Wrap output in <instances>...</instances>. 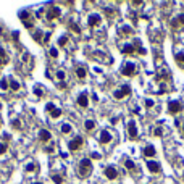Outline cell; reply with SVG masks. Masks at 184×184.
Listing matches in <instances>:
<instances>
[{"instance_id":"6da1fadb","label":"cell","mask_w":184,"mask_h":184,"mask_svg":"<svg viewBox=\"0 0 184 184\" xmlns=\"http://www.w3.org/2000/svg\"><path fill=\"white\" fill-rule=\"evenodd\" d=\"M91 171H92V162H91V158L86 157L79 162V165H77V173H79L81 178H87L91 174Z\"/></svg>"},{"instance_id":"7a4b0ae2","label":"cell","mask_w":184,"mask_h":184,"mask_svg":"<svg viewBox=\"0 0 184 184\" xmlns=\"http://www.w3.org/2000/svg\"><path fill=\"white\" fill-rule=\"evenodd\" d=\"M129 94H131V87L128 84H124V86H121V89L113 92V97H115L116 100H121V99H124V97L129 95Z\"/></svg>"},{"instance_id":"3957f363","label":"cell","mask_w":184,"mask_h":184,"mask_svg":"<svg viewBox=\"0 0 184 184\" xmlns=\"http://www.w3.org/2000/svg\"><path fill=\"white\" fill-rule=\"evenodd\" d=\"M45 112L48 113V115H50V118H60V116H62V110L60 108H57V107L53 105V103H47L45 105Z\"/></svg>"},{"instance_id":"277c9868","label":"cell","mask_w":184,"mask_h":184,"mask_svg":"<svg viewBox=\"0 0 184 184\" xmlns=\"http://www.w3.org/2000/svg\"><path fill=\"white\" fill-rule=\"evenodd\" d=\"M82 142H84V141H82L81 136H76V137H74L73 141L68 142V149H70L71 152H76V150H79V149H81Z\"/></svg>"},{"instance_id":"5b68a950","label":"cell","mask_w":184,"mask_h":184,"mask_svg":"<svg viewBox=\"0 0 184 184\" xmlns=\"http://www.w3.org/2000/svg\"><path fill=\"white\" fill-rule=\"evenodd\" d=\"M121 74L123 76H134L136 74V65L132 62L124 63V66L121 68Z\"/></svg>"},{"instance_id":"8992f818","label":"cell","mask_w":184,"mask_h":184,"mask_svg":"<svg viewBox=\"0 0 184 184\" xmlns=\"http://www.w3.org/2000/svg\"><path fill=\"white\" fill-rule=\"evenodd\" d=\"M60 15H62V10L55 5H50V8L47 10V21H52V19L58 18Z\"/></svg>"},{"instance_id":"52a82bcc","label":"cell","mask_w":184,"mask_h":184,"mask_svg":"<svg viewBox=\"0 0 184 184\" xmlns=\"http://www.w3.org/2000/svg\"><path fill=\"white\" fill-rule=\"evenodd\" d=\"M181 110H182V103H181V102L171 100V102L168 103V113H170V115H176V113H179Z\"/></svg>"},{"instance_id":"ba28073f","label":"cell","mask_w":184,"mask_h":184,"mask_svg":"<svg viewBox=\"0 0 184 184\" xmlns=\"http://www.w3.org/2000/svg\"><path fill=\"white\" fill-rule=\"evenodd\" d=\"M100 23H102V16L99 13H92V15L87 16V24H89V27H95Z\"/></svg>"},{"instance_id":"9c48e42d","label":"cell","mask_w":184,"mask_h":184,"mask_svg":"<svg viewBox=\"0 0 184 184\" xmlns=\"http://www.w3.org/2000/svg\"><path fill=\"white\" fill-rule=\"evenodd\" d=\"M76 102H77V105H79L81 108H87V107H89V94H87V92H81Z\"/></svg>"},{"instance_id":"30bf717a","label":"cell","mask_w":184,"mask_h":184,"mask_svg":"<svg viewBox=\"0 0 184 184\" xmlns=\"http://www.w3.org/2000/svg\"><path fill=\"white\" fill-rule=\"evenodd\" d=\"M128 136H129V139H132V141H136V139H137V136H139L137 126H136L134 121H129L128 123Z\"/></svg>"},{"instance_id":"8fae6325","label":"cell","mask_w":184,"mask_h":184,"mask_svg":"<svg viewBox=\"0 0 184 184\" xmlns=\"http://www.w3.org/2000/svg\"><path fill=\"white\" fill-rule=\"evenodd\" d=\"M103 174L107 176V179L113 181V179L118 178V170H116L115 167H107V168H105V171H103Z\"/></svg>"},{"instance_id":"7c38bea8","label":"cell","mask_w":184,"mask_h":184,"mask_svg":"<svg viewBox=\"0 0 184 184\" xmlns=\"http://www.w3.org/2000/svg\"><path fill=\"white\" fill-rule=\"evenodd\" d=\"M181 26H184V13H179L176 18L171 19V29H179Z\"/></svg>"},{"instance_id":"4fadbf2b","label":"cell","mask_w":184,"mask_h":184,"mask_svg":"<svg viewBox=\"0 0 184 184\" xmlns=\"http://www.w3.org/2000/svg\"><path fill=\"white\" fill-rule=\"evenodd\" d=\"M112 139H113V136H112L108 131H107V129L100 131V134H99V142H100V144H110Z\"/></svg>"},{"instance_id":"5bb4252c","label":"cell","mask_w":184,"mask_h":184,"mask_svg":"<svg viewBox=\"0 0 184 184\" xmlns=\"http://www.w3.org/2000/svg\"><path fill=\"white\" fill-rule=\"evenodd\" d=\"M147 168H149V171L150 173H160V163L158 162H153V160H150V162H147Z\"/></svg>"},{"instance_id":"9a60e30c","label":"cell","mask_w":184,"mask_h":184,"mask_svg":"<svg viewBox=\"0 0 184 184\" xmlns=\"http://www.w3.org/2000/svg\"><path fill=\"white\" fill-rule=\"evenodd\" d=\"M87 76V70L84 66H76V77L77 79H86Z\"/></svg>"},{"instance_id":"2e32d148","label":"cell","mask_w":184,"mask_h":184,"mask_svg":"<svg viewBox=\"0 0 184 184\" xmlns=\"http://www.w3.org/2000/svg\"><path fill=\"white\" fill-rule=\"evenodd\" d=\"M50 137H52L50 131H47V129H41V131H39V139H41L42 142H47V141H50Z\"/></svg>"},{"instance_id":"e0dca14e","label":"cell","mask_w":184,"mask_h":184,"mask_svg":"<svg viewBox=\"0 0 184 184\" xmlns=\"http://www.w3.org/2000/svg\"><path fill=\"white\" fill-rule=\"evenodd\" d=\"M18 16H19V19H21V23H24V21H32V19H31V13H29L27 10H21V12L18 13Z\"/></svg>"},{"instance_id":"ac0fdd59","label":"cell","mask_w":184,"mask_h":184,"mask_svg":"<svg viewBox=\"0 0 184 184\" xmlns=\"http://www.w3.org/2000/svg\"><path fill=\"white\" fill-rule=\"evenodd\" d=\"M142 153H144V157H153V155L157 153V150H155L153 145H145Z\"/></svg>"},{"instance_id":"d6986e66","label":"cell","mask_w":184,"mask_h":184,"mask_svg":"<svg viewBox=\"0 0 184 184\" xmlns=\"http://www.w3.org/2000/svg\"><path fill=\"white\" fill-rule=\"evenodd\" d=\"M121 52L126 53V55H131V53L136 52V47H134L132 44H124V45L121 47Z\"/></svg>"},{"instance_id":"ffe728a7","label":"cell","mask_w":184,"mask_h":184,"mask_svg":"<svg viewBox=\"0 0 184 184\" xmlns=\"http://www.w3.org/2000/svg\"><path fill=\"white\" fill-rule=\"evenodd\" d=\"M8 82H10V89H12L13 92H18V91H19V87H21V86H19V82H18L16 79H13V77H10Z\"/></svg>"},{"instance_id":"44dd1931","label":"cell","mask_w":184,"mask_h":184,"mask_svg":"<svg viewBox=\"0 0 184 184\" xmlns=\"http://www.w3.org/2000/svg\"><path fill=\"white\" fill-rule=\"evenodd\" d=\"M124 167H126V170H128V171H131V173H134L136 170H137V168H136V163L132 162V160H124Z\"/></svg>"},{"instance_id":"7402d4cb","label":"cell","mask_w":184,"mask_h":184,"mask_svg":"<svg viewBox=\"0 0 184 184\" xmlns=\"http://www.w3.org/2000/svg\"><path fill=\"white\" fill-rule=\"evenodd\" d=\"M32 92H34V95L37 97V99L44 97V89L41 87V84H36V86H34V89H32Z\"/></svg>"},{"instance_id":"603a6c76","label":"cell","mask_w":184,"mask_h":184,"mask_svg":"<svg viewBox=\"0 0 184 184\" xmlns=\"http://www.w3.org/2000/svg\"><path fill=\"white\" fill-rule=\"evenodd\" d=\"M94 128H95V121L94 120H86L84 121V129L86 131L91 132V131H94Z\"/></svg>"},{"instance_id":"cb8c5ba5","label":"cell","mask_w":184,"mask_h":184,"mask_svg":"<svg viewBox=\"0 0 184 184\" xmlns=\"http://www.w3.org/2000/svg\"><path fill=\"white\" fill-rule=\"evenodd\" d=\"M120 34H121V36H131V34H132V27H129V26H121V27H120Z\"/></svg>"},{"instance_id":"d4e9b609","label":"cell","mask_w":184,"mask_h":184,"mask_svg":"<svg viewBox=\"0 0 184 184\" xmlns=\"http://www.w3.org/2000/svg\"><path fill=\"white\" fill-rule=\"evenodd\" d=\"M42 34H44V32H42V29H39V27H37L36 31H34V34H32L34 41H37V42H42V41H44V39H42Z\"/></svg>"},{"instance_id":"484cf974","label":"cell","mask_w":184,"mask_h":184,"mask_svg":"<svg viewBox=\"0 0 184 184\" xmlns=\"http://www.w3.org/2000/svg\"><path fill=\"white\" fill-rule=\"evenodd\" d=\"M174 60H176V63H178L179 68H184V53H182V52H181V53H176Z\"/></svg>"},{"instance_id":"4316f807","label":"cell","mask_w":184,"mask_h":184,"mask_svg":"<svg viewBox=\"0 0 184 184\" xmlns=\"http://www.w3.org/2000/svg\"><path fill=\"white\" fill-rule=\"evenodd\" d=\"M60 131H62L63 134H70V132L73 131V128H71V124H68V123H63V124L60 126Z\"/></svg>"},{"instance_id":"83f0119b","label":"cell","mask_w":184,"mask_h":184,"mask_svg":"<svg viewBox=\"0 0 184 184\" xmlns=\"http://www.w3.org/2000/svg\"><path fill=\"white\" fill-rule=\"evenodd\" d=\"M10 89V82H8V79H5V77H3V79H0V91H8Z\"/></svg>"},{"instance_id":"f1b7e54d","label":"cell","mask_w":184,"mask_h":184,"mask_svg":"<svg viewBox=\"0 0 184 184\" xmlns=\"http://www.w3.org/2000/svg\"><path fill=\"white\" fill-rule=\"evenodd\" d=\"M55 76H57V79L60 81V82H65V77H66V73L63 71V70H58L57 73H55Z\"/></svg>"},{"instance_id":"f546056e","label":"cell","mask_w":184,"mask_h":184,"mask_svg":"<svg viewBox=\"0 0 184 184\" xmlns=\"http://www.w3.org/2000/svg\"><path fill=\"white\" fill-rule=\"evenodd\" d=\"M50 178H52V181H53L55 184H63V181H65L63 176H60V174H52Z\"/></svg>"},{"instance_id":"4dcf8cb0","label":"cell","mask_w":184,"mask_h":184,"mask_svg":"<svg viewBox=\"0 0 184 184\" xmlns=\"http://www.w3.org/2000/svg\"><path fill=\"white\" fill-rule=\"evenodd\" d=\"M12 126H13V129H21V120H19V118H13L12 120Z\"/></svg>"},{"instance_id":"1f68e13d","label":"cell","mask_w":184,"mask_h":184,"mask_svg":"<svg viewBox=\"0 0 184 184\" xmlns=\"http://www.w3.org/2000/svg\"><path fill=\"white\" fill-rule=\"evenodd\" d=\"M24 171H26V173H32V171H36V163H27L26 167H24Z\"/></svg>"},{"instance_id":"d6a6232c","label":"cell","mask_w":184,"mask_h":184,"mask_svg":"<svg viewBox=\"0 0 184 184\" xmlns=\"http://www.w3.org/2000/svg\"><path fill=\"white\" fill-rule=\"evenodd\" d=\"M70 29H71L73 32H76V34H81V27L77 26L76 23H70Z\"/></svg>"},{"instance_id":"836d02e7","label":"cell","mask_w":184,"mask_h":184,"mask_svg":"<svg viewBox=\"0 0 184 184\" xmlns=\"http://www.w3.org/2000/svg\"><path fill=\"white\" fill-rule=\"evenodd\" d=\"M68 44V36H62L58 39V47H65Z\"/></svg>"},{"instance_id":"e575fe53","label":"cell","mask_w":184,"mask_h":184,"mask_svg":"<svg viewBox=\"0 0 184 184\" xmlns=\"http://www.w3.org/2000/svg\"><path fill=\"white\" fill-rule=\"evenodd\" d=\"M153 136H155V137H162V136H163V129H162V126H158V128H155V129H153Z\"/></svg>"},{"instance_id":"d590c367","label":"cell","mask_w":184,"mask_h":184,"mask_svg":"<svg viewBox=\"0 0 184 184\" xmlns=\"http://www.w3.org/2000/svg\"><path fill=\"white\" fill-rule=\"evenodd\" d=\"M50 37H52L50 31H47V32H44V41H42V44H48V41H50Z\"/></svg>"},{"instance_id":"8d00e7d4","label":"cell","mask_w":184,"mask_h":184,"mask_svg":"<svg viewBox=\"0 0 184 184\" xmlns=\"http://www.w3.org/2000/svg\"><path fill=\"white\" fill-rule=\"evenodd\" d=\"M0 60H2V63H7V53L2 47H0Z\"/></svg>"},{"instance_id":"74e56055","label":"cell","mask_w":184,"mask_h":184,"mask_svg":"<svg viewBox=\"0 0 184 184\" xmlns=\"http://www.w3.org/2000/svg\"><path fill=\"white\" fill-rule=\"evenodd\" d=\"M7 150H8V145L5 142H0V155H3Z\"/></svg>"},{"instance_id":"f35d334b","label":"cell","mask_w":184,"mask_h":184,"mask_svg":"<svg viewBox=\"0 0 184 184\" xmlns=\"http://www.w3.org/2000/svg\"><path fill=\"white\" fill-rule=\"evenodd\" d=\"M48 53H50V57H52V58H57V57H58V50H57L55 47H50V50H48Z\"/></svg>"},{"instance_id":"ab89813d","label":"cell","mask_w":184,"mask_h":184,"mask_svg":"<svg viewBox=\"0 0 184 184\" xmlns=\"http://www.w3.org/2000/svg\"><path fill=\"white\" fill-rule=\"evenodd\" d=\"M145 107H147V108H152V107H153V100L152 99H145Z\"/></svg>"},{"instance_id":"60d3db41","label":"cell","mask_w":184,"mask_h":184,"mask_svg":"<svg viewBox=\"0 0 184 184\" xmlns=\"http://www.w3.org/2000/svg\"><path fill=\"white\" fill-rule=\"evenodd\" d=\"M105 15H107V16H113L115 13H113L112 8H105Z\"/></svg>"},{"instance_id":"b9f144b4","label":"cell","mask_w":184,"mask_h":184,"mask_svg":"<svg viewBox=\"0 0 184 184\" xmlns=\"http://www.w3.org/2000/svg\"><path fill=\"white\" fill-rule=\"evenodd\" d=\"M23 24H24L26 29H32V21H24Z\"/></svg>"},{"instance_id":"7bdbcfd3","label":"cell","mask_w":184,"mask_h":184,"mask_svg":"<svg viewBox=\"0 0 184 184\" xmlns=\"http://www.w3.org/2000/svg\"><path fill=\"white\" fill-rule=\"evenodd\" d=\"M136 50H137V53H141V55H145V48H142V47H137Z\"/></svg>"},{"instance_id":"ee69618b","label":"cell","mask_w":184,"mask_h":184,"mask_svg":"<svg viewBox=\"0 0 184 184\" xmlns=\"http://www.w3.org/2000/svg\"><path fill=\"white\" fill-rule=\"evenodd\" d=\"M58 89H66V84L65 82H60V84H58Z\"/></svg>"},{"instance_id":"f6af8a7d","label":"cell","mask_w":184,"mask_h":184,"mask_svg":"<svg viewBox=\"0 0 184 184\" xmlns=\"http://www.w3.org/2000/svg\"><path fill=\"white\" fill-rule=\"evenodd\" d=\"M92 100L94 102H99V97H97V94H92Z\"/></svg>"},{"instance_id":"bcb514c9","label":"cell","mask_w":184,"mask_h":184,"mask_svg":"<svg viewBox=\"0 0 184 184\" xmlns=\"http://www.w3.org/2000/svg\"><path fill=\"white\" fill-rule=\"evenodd\" d=\"M92 158H100V155H99V153H95V152H94V153H92Z\"/></svg>"},{"instance_id":"7dc6e473","label":"cell","mask_w":184,"mask_h":184,"mask_svg":"<svg viewBox=\"0 0 184 184\" xmlns=\"http://www.w3.org/2000/svg\"><path fill=\"white\" fill-rule=\"evenodd\" d=\"M142 2H141V0H134V2H132V5H141Z\"/></svg>"},{"instance_id":"c3c4849f","label":"cell","mask_w":184,"mask_h":184,"mask_svg":"<svg viewBox=\"0 0 184 184\" xmlns=\"http://www.w3.org/2000/svg\"><path fill=\"white\" fill-rule=\"evenodd\" d=\"M32 184H42V182H32Z\"/></svg>"},{"instance_id":"681fc988","label":"cell","mask_w":184,"mask_h":184,"mask_svg":"<svg viewBox=\"0 0 184 184\" xmlns=\"http://www.w3.org/2000/svg\"><path fill=\"white\" fill-rule=\"evenodd\" d=\"M0 108H2V102H0Z\"/></svg>"},{"instance_id":"f907efd6","label":"cell","mask_w":184,"mask_h":184,"mask_svg":"<svg viewBox=\"0 0 184 184\" xmlns=\"http://www.w3.org/2000/svg\"><path fill=\"white\" fill-rule=\"evenodd\" d=\"M182 179H184V173H182Z\"/></svg>"},{"instance_id":"816d5d0a","label":"cell","mask_w":184,"mask_h":184,"mask_svg":"<svg viewBox=\"0 0 184 184\" xmlns=\"http://www.w3.org/2000/svg\"><path fill=\"white\" fill-rule=\"evenodd\" d=\"M182 132H184V126H182Z\"/></svg>"}]
</instances>
